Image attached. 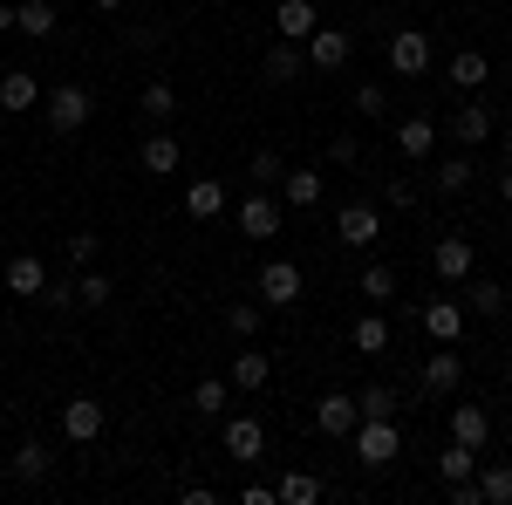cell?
<instances>
[{
  "instance_id": "obj_1",
  "label": "cell",
  "mask_w": 512,
  "mask_h": 505,
  "mask_svg": "<svg viewBox=\"0 0 512 505\" xmlns=\"http://www.w3.org/2000/svg\"><path fill=\"white\" fill-rule=\"evenodd\" d=\"M349 444H355V458L369 471H383L403 458V430H396V417H362V424L349 430Z\"/></svg>"
},
{
  "instance_id": "obj_2",
  "label": "cell",
  "mask_w": 512,
  "mask_h": 505,
  "mask_svg": "<svg viewBox=\"0 0 512 505\" xmlns=\"http://www.w3.org/2000/svg\"><path fill=\"white\" fill-rule=\"evenodd\" d=\"M41 103H48V130H55V137H76L82 123H89V110H96V96H89L82 82H55Z\"/></svg>"
},
{
  "instance_id": "obj_3",
  "label": "cell",
  "mask_w": 512,
  "mask_h": 505,
  "mask_svg": "<svg viewBox=\"0 0 512 505\" xmlns=\"http://www.w3.org/2000/svg\"><path fill=\"white\" fill-rule=\"evenodd\" d=\"M103 424H110V410H103L96 396H69V403H62V437H69V444H96Z\"/></svg>"
},
{
  "instance_id": "obj_4",
  "label": "cell",
  "mask_w": 512,
  "mask_h": 505,
  "mask_svg": "<svg viewBox=\"0 0 512 505\" xmlns=\"http://www.w3.org/2000/svg\"><path fill=\"white\" fill-rule=\"evenodd\" d=\"M301 301V267L294 260H267L260 267V308H294Z\"/></svg>"
},
{
  "instance_id": "obj_5",
  "label": "cell",
  "mask_w": 512,
  "mask_h": 505,
  "mask_svg": "<svg viewBox=\"0 0 512 505\" xmlns=\"http://www.w3.org/2000/svg\"><path fill=\"white\" fill-rule=\"evenodd\" d=\"M41 103V76L35 69H0V110L7 117H28Z\"/></svg>"
},
{
  "instance_id": "obj_6",
  "label": "cell",
  "mask_w": 512,
  "mask_h": 505,
  "mask_svg": "<svg viewBox=\"0 0 512 505\" xmlns=\"http://www.w3.org/2000/svg\"><path fill=\"white\" fill-rule=\"evenodd\" d=\"M0 287L14 294V301H41V287H48V267H41L35 253H14L7 273H0Z\"/></svg>"
},
{
  "instance_id": "obj_7",
  "label": "cell",
  "mask_w": 512,
  "mask_h": 505,
  "mask_svg": "<svg viewBox=\"0 0 512 505\" xmlns=\"http://www.w3.org/2000/svg\"><path fill=\"white\" fill-rule=\"evenodd\" d=\"M335 239H342V246H376V239H383V212H376V205H342Z\"/></svg>"
},
{
  "instance_id": "obj_8",
  "label": "cell",
  "mask_w": 512,
  "mask_h": 505,
  "mask_svg": "<svg viewBox=\"0 0 512 505\" xmlns=\"http://www.w3.org/2000/svg\"><path fill=\"white\" fill-rule=\"evenodd\" d=\"M417 328H424L431 342H458V335H465V301H444V294H437L431 308H417Z\"/></svg>"
},
{
  "instance_id": "obj_9",
  "label": "cell",
  "mask_w": 512,
  "mask_h": 505,
  "mask_svg": "<svg viewBox=\"0 0 512 505\" xmlns=\"http://www.w3.org/2000/svg\"><path fill=\"white\" fill-rule=\"evenodd\" d=\"M301 55H308V62H315V69H328V76H335V69H349L355 41L342 35V28H315V35H308V48H301Z\"/></svg>"
},
{
  "instance_id": "obj_10",
  "label": "cell",
  "mask_w": 512,
  "mask_h": 505,
  "mask_svg": "<svg viewBox=\"0 0 512 505\" xmlns=\"http://www.w3.org/2000/svg\"><path fill=\"white\" fill-rule=\"evenodd\" d=\"M137 164H144V171H151V178H171V171H178V164H185V144H178V137H171V130H151V137H144V144H137Z\"/></svg>"
},
{
  "instance_id": "obj_11",
  "label": "cell",
  "mask_w": 512,
  "mask_h": 505,
  "mask_svg": "<svg viewBox=\"0 0 512 505\" xmlns=\"http://www.w3.org/2000/svg\"><path fill=\"white\" fill-rule=\"evenodd\" d=\"M239 233L246 239H280V198L274 192H253L239 205Z\"/></svg>"
},
{
  "instance_id": "obj_12",
  "label": "cell",
  "mask_w": 512,
  "mask_h": 505,
  "mask_svg": "<svg viewBox=\"0 0 512 505\" xmlns=\"http://www.w3.org/2000/svg\"><path fill=\"white\" fill-rule=\"evenodd\" d=\"M362 424V410H355V396H342V389H328L315 403V430L321 437H349V430Z\"/></svg>"
},
{
  "instance_id": "obj_13",
  "label": "cell",
  "mask_w": 512,
  "mask_h": 505,
  "mask_svg": "<svg viewBox=\"0 0 512 505\" xmlns=\"http://www.w3.org/2000/svg\"><path fill=\"white\" fill-rule=\"evenodd\" d=\"M465 383V362H458V342H437L431 362H424V389L431 396H451V389Z\"/></svg>"
},
{
  "instance_id": "obj_14",
  "label": "cell",
  "mask_w": 512,
  "mask_h": 505,
  "mask_svg": "<svg viewBox=\"0 0 512 505\" xmlns=\"http://www.w3.org/2000/svg\"><path fill=\"white\" fill-rule=\"evenodd\" d=\"M390 69L396 76H424V69H431V35H424V28H403V35L390 41Z\"/></svg>"
},
{
  "instance_id": "obj_15",
  "label": "cell",
  "mask_w": 512,
  "mask_h": 505,
  "mask_svg": "<svg viewBox=\"0 0 512 505\" xmlns=\"http://www.w3.org/2000/svg\"><path fill=\"white\" fill-rule=\"evenodd\" d=\"M431 273L444 280V287H458V280L472 273V239H437L431 246Z\"/></svg>"
},
{
  "instance_id": "obj_16",
  "label": "cell",
  "mask_w": 512,
  "mask_h": 505,
  "mask_svg": "<svg viewBox=\"0 0 512 505\" xmlns=\"http://www.w3.org/2000/svg\"><path fill=\"white\" fill-rule=\"evenodd\" d=\"M274 28H280V41H308L321 28L315 0H280V7H274Z\"/></svg>"
},
{
  "instance_id": "obj_17",
  "label": "cell",
  "mask_w": 512,
  "mask_h": 505,
  "mask_svg": "<svg viewBox=\"0 0 512 505\" xmlns=\"http://www.w3.org/2000/svg\"><path fill=\"white\" fill-rule=\"evenodd\" d=\"M260 451H267V430L253 424V417H233V424H226V458H239V465H253Z\"/></svg>"
},
{
  "instance_id": "obj_18",
  "label": "cell",
  "mask_w": 512,
  "mask_h": 505,
  "mask_svg": "<svg viewBox=\"0 0 512 505\" xmlns=\"http://www.w3.org/2000/svg\"><path fill=\"white\" fill-rule=\"evenodd\" d=\"M451 437L472 444V451H485V444H492V417H485L478 403H458V410H451Z\"/></svg>"
},
{
  "instance_id": "obj_19",
  "label": "cell",
  "mask_w": 512,
  "mask_h": 505,
  "mask_svg": "<svg viewBox=\"0 0 512 505\" xmlns=\"http://www.w3.org/2000/svg\"><path fill=\"white\" fill-rule=\"evenodd\" d=\"M396 151L403 157H431L437 151V123L431 117H403L396 123Z\"/></svg>"
},
{
  "instance_id": "obj_20",
  "label": "cell",
  "mask_w": 512,
  "mask_h": 505,
  "mask_svg": "<svg viewBox=\"0 0 512 505\" xmlns=\"http://www.w3.org/2000/svg\"><path fill=\"white\" fill-rule=\"evenodd\" d=\"M451 82H458L465 96H478V89L492 82V62H485L478 48H458V55H451Z\"/></svg>"
},
{
  "instance_id": "obj_21",
  "label": "cell",
  "mask_w": 512,
  "mask_h": 505,
  "mask_svg": "<svg viewBox=\"0 0 512 505\" xmlns=\"http://www.w3.org/2000/svg\"><path fill=\"white\" fill-rule=\"evenodd\" d=\"M451 137H458V144H492V110H485V103L472 96V103L451 117Z\"/></svg>"
},
{
  "instance_id": "obj_22",
  "label": "cell",
  "mask_w": 512,
  "mask_h": 505,
  "mask_svg": "<svg viewBox=\"0 0 512 505\" xmlns=\"http://www.w3.org/2000/svg\"><path fill=\"white\" fill-rule=\"evenodd\" d=\"M48 471H55V451H48L41 437H28V444L14 451V478H21V485H41Z\"/></svg>"
},
{
  "instance_id": "obj_23",
  "label": "cell",
  "mask_w": 512,
  "mask_h": 505,
  "mask_svg": "<svg viewBox=\"0 0 512 505\" xmlns=\"http://www.w3.org/2000/svg\"><path fill=\"white\" fill-rule=\"evenodd\" d=\"M472 471H478V451H472V444H458V437H451V444L437 451V478H444V485H465Z\"/></svg>"
},
{
  "instance_id": "obj_24",
  "label": "cell",
  "mask_w": 512,
  "mask_h": 505,
  "mask_svg": "<svg viewBox=\"0 0 512 505\" xmlns=\"http://www.w3.org/2000/svg\"><path fill=\"white\" fill-rule=\"evenodd\" d=\"M14 28L28 41H55V7H48V0H21V7H14Z\"/></svg>"
},
{
  "instance_id": "obj_25",
  "label": "cell",
  "mask_w": 512,
  "mask_h": 505,
  "mask_svg": "<svg viewBox=\"0 0 512 505\" xmlns=\"http://www.w3.org/2000/svg\"><path fill=\"white\" fill-rule=\"evenodd\" d=\"M185 212H192V219H219V212H226V185H219V178L185 185Z\"/></svg>"
},
{
  "instance_id": "obj_26",
  "label": "cell",
  "mask_w": 512,
  "mask_h": 505,
  "mask_svg": "<svg viewBox=\"0 0 512 505\" xmlns=\"http://www.w3.org/2000/svg\"><path fill=\"white\" fill-rule=\"evenodd\" d=\"M458 287H465V314H499V308H506V287H499V280H478V273H465Z\"/></svg>"
},
{
  "instance_id": "obj_27",
  "label": "cell",
  "mask_w": 512,
  "mask_h": 505,
  "mask_svg": "<svg viewBox=\"0 0 512 505\" xmlns=\"http://www.w3.org/2000/svg\"><path fill=\"white\" fill-rule=\"evenodd\" d=\"M267 376H274V362L260 349H239L233 355V389H267Z\"/></svg>"
},
{
  "instance_id": "obj_28",
  "label": "cell",
  "mask_w": 512,
  "mask_h": 505,
  "mask_svg": "<svg viewBox=\"0 0 512 505\" xmlns=\"http://www.w3.org/2000/svg\"><path fill=\"white\" fill-rule=\"evenodd\" d=\"M349 342H355V355H383L390 349V321H383V314H362L349 328Z\"/></svg>"
},
{
  "instance_id": "obj_29",
  "label": "cell",
  "mask_w": 512,
  "mask_h": 505,
  "mask_svg": "<svg viewBox=\"0 0 512 505\" xmlns=\"http://www.w3.org/2000/svg\"><path fill=\"white\" fill-rule=\"evenodd\" d=\"M472 485H478V499H485V505H512V465L472 471Z\"/></svg>"
},
{
  "instance_id": "obj_30",
  "label": "cell",
  "mask_w": 512,
  "mask_h": 505,
  "mask_svg": "<svg viewBox=\"0 0 512 505\" xmlns=\"http://www.w3.org/2000/svg\"><path fill=\"white\" fill-rule=\"evenodd\" d=\"M280 198H287V205H301V212L321 205V171H287V178H280Z\"/></svg>"
},
{
  "instance_id": "obj_31",
  "label": "cell",
  "mask_w": 512,
  "mask_h": 505,
  "mask_svg": "<svg viewBox=\"0 0 512 505\" xmlns=\"http://www.w3.org/2000/svg\"><path fill=\"white\" fill-rule=\"evenodd\" d=\"M308 69V55L294 48V41H280V48H267V82H294Z\"/></svg>"
},
{
  "instance_id": "obj_32",
  "label": "cell",
  "mask_w": 512,
  "mask_h": 505,
  "mask_svg": "<svg viewBox=\"0 0 512 505\" xmlns=\"http://www.w3.org/2000/svg\"><path fill=\"white\" fill-rule=\"evenodd\" d=\"M274 499H280V505H315V499H321V478H308V471H287V478L274 485Z\"/></svg>"
},
{
  "instance_id": "obj_33",
  "label": "cell",
  "mask_w": 512,
  "mask_h": 505,
  "mask_svg": "<svg viewBox=\"0 0 512 505\" xmlns=\"http://www.w3.org/2000/svg\"><path fill=\"white\" fill-rule=\"evenodd\" d=\"M110 273H96V267H82V280H76V308H110Z\"/></svg>"
},
{
  "instance_id": "obj_34",
  "label": "cell",
  "mask_w": 512,
  "mask_h": 505,
  "mask_svg": "<svg viewBox=\"0 0 512 505\" xmlns=\"http://www.w3.org/2000/svg\"><path fill=\"white\" fill-rule=\"evenodd\" d=\"M355 410H362V417H396V410H403V396H396L390 383H369L362 396H355Z\"/></svg>"
},
{
  "instance_id": "obj_35",
  "label": "cell",
  "mask_w": 512,
  "mask_h": 505,
  "mask_svg": "<svg viewBox=\"0 0 512 505\" xmlns=\"http://www.w3.org/2000/svg\"><path fill=\"white\" fill-rule=\"evenodd\" d=\"M246 171H253V185H260V192H280V178H287V157H280V151H253V164H246Z\"/></svg>"
},
{
  "instance_id": "obj_36",
  "label": "cell",
  "mask_w": 512,
  "mask_h": 505,
  "mask_svg": "<svg viewBox=\"0 0 512 505\" xmlns=\"http://www.w3.org/2000/svg\"><path fill=\"white\" fill-rule=\"evenodd\" d=\"M226 403H233V389L219 383V376H205V383L192 389V410H198V417H219V410H226Z\"/></svg>"
},
{
  "instance_id": "obj_37",
  "label": "cell",
  "mask_w": 512,
  "mask_h": 505,
  "mask_svg": "<svg viewBox=\"0 0 512 505\" xmlns=\"http://www.w3.org/2000/svg\"><path fill=\"white\" fill-rule=\"evenodd\" d=\"M465 185H472V157H444V164H437V192L458 198Z\"/></svg>"
},
{
  "instance_id": "obj_38",
  "label": "cell",
  "mask_w": 512,
  "mask_h": 505,
  "mask_svg": "<svg viewBox=\"0 0 512 505\" xmlns=\"http://www.w3.org/2000/svg\"><path fill=\"white\" fill-rule=\"evenodd\" d=\"M171 110H178V89H171L164 76H158V82H144V117H158V123H164Z\"/></svg>"
},
{
  "instance_id": "obj_39",
  "label": "cell",
  "mask_w": 512,
  "mask_h": 505,
  "mask_svg": "<svg viewBox=\"0 0 512 505\" xmlns=\"http://www.w3.org/2000/svg\"><path fill=\"white\" fill-rule=\"evenodd\" d=\"M226 328H233L239 342H253V335H260V301H233V308H226Z\"/></svg>"
},
{
  "instance_id": "obj_40",
  "label": "cell",
  "mask_w": 512,
  "mask_h": 505,
  "mask_svg": "<svg viewBox=\"0 0 512 505\" xmlns=\"http://www.w3.org/2000/svg\"><path fill=\"white\" fill-rule=\"evenodd\" d=\"M362 294H369V301L383 308V301L396 294V273H390V267H362Z\"/></svg>"
},
{
  "instance_id": "obj_41",
  "label": "cell",
  "mask_w": 512,
  "mask_h": 505,
  "mask_svg": "<svg viewBox=\"0 0 512 505\" xmlns=\"http://www.w3.org/2000/svg\"><path fill=\"white\" fill-rule=\"evenodd\" d=\"M355 110H362V117H383V110H390V89H383V82H362V89H355Z\"/></svg>"
},
{
  "instance_id": "obj_42",
  "label": "cell",
  "mask_w": 512,
  "mask_h": 505,
  "mask_svg": "<svg viewBox=\"0 0 512 505\" xmlns=\"http://www.w3.org/2000/svg\"><path fill=\"white\" fill-rule=\"evenodd\" d=\"M383 198H390L396 212H417V185H410V178H390V185H383Z\"/></svg>"
},
{
  "instance_id": "obj_43",
  "label": "cell",
  "mask_w": 512,
  "mask_h": 505,
  "mask_svg": "<svg viewBox=\"0 0 512 505\" xmlns=\"http://www.w3.org/2000/svg\"><path fill=\"white\" fill-rule=\"evenodd\" d=\"M96 246H103L96 233H69V260H76V267H96Z\"/></svg>"
},
{
  "instance_id": "obj_44",
  "label": "cell",
  "mask_w": 512,
  "mask_h": 505,
  "mask_svg": "<svg viewBox=\"0 0 512 505\" xmlns=\"http://www.w3.org/2000/svg\"><path fill=\"white\" fill-rule=\"evenodd\" d=\"M41 301L62 314V308H76V287H69V280H48V287H41Z\"/></svg>"
},
{
  "instance_id": "obj_45",
  "label": "cell",
  "mask_w": 512,
  "mask_h": 505,
  "mask_svg": "<svg viewBox=\"0 0 512 505\" xmlns=\"http://www.w3.org/2000/svg\"><path fill=\"white\" fill-rule=\"evenodd\" d=\"M328 157H335V164H355V157H362V144H355V137H335V144H328Z\"/></svg>"
},
{
  "instance_id": "obj_46",
  "label": "cell",
  "mask_w": 512,
  "mask_h": 505,
  "mask_svg": "<svg viewBox=\"0 0 512 505\" xmlns=\"http://www.w3.org/2000/svg\"><path fill=\"white\" fill-rule=\"evenodd\" d=\"M499 198H512V164H506V171H499Z\"/></svg>"
},
{
  "instance_id": "obj_47",
  "label": "cell",
  "mask_w": 512,
  "mask_h": 505,
  "mask_svg": "<svg viewBox=\"0 0 512 505\" xmlns=\"http://www.w3.org/2000/svg\"><path fill=\"white\" fill-rule=\"evenodd\" d=\"M7 28H14V7H7V0H0V35H7Z\"/></svg>"
},
{
  "instance_id": "obj_48",
  "label": "cell",
  "mask_w": 512,
  "mask_h": 505,
  "mask_svg": "<svg viewBox=\"0 0 512 505\" xmlns=\"http://www.w3.org/2000/svg\"><path fill=\"white\" fill-rule=\"evenodd\" d=\"M96 7H103V14H123V7H130V0H96Z\"/></svg>"
},
{
  "instance_id": "obj_49",
  "label": "cell",
  "mask_w": 512,
  "mask_h": 505,
  "mask_svg": "<svg viewBox=\"0 0 512 505\" xmlns=\"http://www.w3.org/2000/svg\"><path fill=\"white\" fill-rule=\"evenodd\" d=\"M506 164H512V130H506Z\"/></svg>"
}]
</instances>
